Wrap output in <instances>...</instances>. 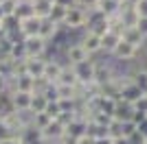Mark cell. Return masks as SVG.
I'll return each mask as SVG.
<instances>
[{
  "mask_svg": "<svg viewBox=\"0 0 147 144\" xmlns=\"http://www.w3.org/2000/svg\"><path fill=\"white\" fill-rule=\"evenodd\" d=\"M86 22H88V11L81 7H73V9H68L66 20L61 26L68 33H81V31H86Z\"/></svg>",
  "mask_w": 147,
  "mask_h": 144,
  "instance_id": "1",
  "label": "cell"
},
{
  "mask_svg": "<svg viewBox=\"0 0 147 144\" xmlns=\"http://www.w3.org/2000/svg\"><path fill=\"white\" fill-rule=\"evenodd\" d=\"M61 59H64V63H66V66H79V63L92 59V57L88 55L86 48L79 44V39H75V42L68 44V48L64 50V55H61Z\"/></svg>",
  "mask_w": 147,
  "mask_h": 144,
  "instance_id": "2",
  "label": "cell"
},
{
  "mask_svg": "<svg viewBox=\"0 0 147 144\" xmlns=\"http://www.w3.org/2000/svg\"><path fill=\"white\" fill-rule=\"evenodd\" d=\"M143 50H138L136 46H132V44H127V42H119V46L114 48V53L110 55L112 59H117L119 63H123V61H134L138 55H141Z\"/></svg>",
  "mask_w": 147,
  "mask_h": 144,
  "instance_id": "3",
  "label": "cell"
},
{
  "mask_svg": "<svg viewBox=\"0 0 147 144\" xmlns=\"http://www.w3.org/2000/svg\"><path fill=\"white\" fill-rule=\"evenodd\" d=\"M24 42V50H26V57H44L46 48H49V42H44L40 35H33V37H22Z\"/></svg>",
  "mask_w": 147,
  "mask_h": 144,
  "instance_id": "4",
  "label": "cell"
},
{
  "mask_svg": "<svg viewBox=\"0 0 147 144\" xmlns=\"http://www.w3.org/2000/svg\"><path fill=\"white\" fill-rule=\"evenodd\" d=\"M79 44L88 50V55L90 57H94V55L101 53V37L97 35V33H92V31H81V35H79Z\"/></svg>",
  "mask_w": 147,
  "mask_h": 144,
  "instance_id": "5",
  "label": "cell"
},
{
  "mask_svg": "<svg viewBox=\"0 0 147 144\" xmlns=\"http://www.w3.org/2000/svg\"><path fill=\"white\" fill-rule=\"evenodd\" d=\"M121 39H123V42H127V44H132V46H136L138 50H143L145 44H147V39L141 35V31L136 29V26H127V29H123Z\"/></svg>",
  "mask_w": 147,
  "mask_h": 144,
  "instance_id": "6",
  "label": "cell"
},
{
  "mask_svg": "<svg viewBox=\"0 0 147 144\" xmlns=\"http://www.w3.org/2000/svg\"><path fill=\"white\" fill-rule=\"evenodd\" d=\"M40 26H42V20L35 18V15H31V18H24L20 20V37H33L40 33Z\"/></svg>",
  "mask_w": 147,
  "mask_h": 144,
  "instance_id": "7",
  "label": "cell"
},
{
  "mask_svg": "<svg viewBox=\"0 0 147 144\" xmlns=\"http://www.w3.org/2000/svg\"><path fill=\"white\" fill-rule=\"evenodd\" d=\"M24 66H26V74L33 79H42L44 77V66L46 61L42 57H26L24 59Z\"/></svg>",
  "mask_w": 147,
  "mask_h": 144,
  "instance_id": "8",
  "label": "cell"
},
{
  "mask_svg": "<svg viewBox=\"0 0 147 144\" xmlns=\"http://www.w3.org/2000/svg\"><path fill=\"white\" fill-rule=\"evenodd\" d=\"M119 42H121V35H119V33H114V31L105 33V35L101 37V53H103L105 57H110V55L114 53V48L119 46Z\"/></svg>",
  "mask_w": 147,
  "mask_h": 144,
  "instance_id": "9",
  "label": "cell"
},
{
  "mask_svg": "<svg viewBox=\"0 0 147 144\" xmlns=\"http://www.w3.org/2000/svg\"><path fill=\"white\" fill-rule=\"evenodd\" d=\"M31 98H33V94H29V92H11L13 109L16 111H26L31 107Z\"/></svg>",
  "mask_w": 147,
  "mask_h": 144,
  "instance_id": "10",
  "label": "cell"
},
{
  "mask_svg": "<svg viewBox=\"0 0 147 144\" xmlns=\"http://www.w3.org/2000/svg\"><path fill=\"white\" fill-rule=\"evenodd\" d=\"M31 7H33V15L40 20H49L51 9H53V2L49 0H31Z\"/></svg>",
  "mask_w": 147,
  "mask_h": 144,
  "instance_id": "11",
  "label": "cell"
},
{
  "mask_svg": "<svg viewBox=\"0 0 147 144\" xmlns=\"http://www.w3.org/2000/svg\"><path fill=\"white\" fill-rule=\"evenodd\" d=\"M59 29H61V26L53 24L51 20H42V26H40V33H37V35L42 37L44 42H49V44H51L53 39H55V35L59 33Z\"/></svg>",
  "mask_w": 147,
  "mask_h": 144,
  "instance_id": "12",
  "label": "cell"
},
{
  "mask_svg": "<svg viewBox=\"0 0 147 144\" xmlns=\"http://www.w3.org/2000/svg\"><path fill=\"white\" fill-rule=\"evenodd\" d=\"M94 9L101 11L103 15H110V13H119L121 11V2H119V0H97Z\"/></svg>",
  "mask_w": 147,
  "mask_h": 144,
  "instance_id": "13",
  "label": "cell"
},
{
  "mask_svg": "<svg viewBox=\"0 0 147 144\" xmlns=\"http://www.w3.org/2000/svg\"><path fill=\"white\" fill-rule=\"evenodd\" d=\"M46 107H49L46 96H44V94H33V98H31V107H29L31 114H44Z\"/></svg>",
  "mask_w": 147,
  "mask_h": 144,
  "instance_id": "14",
  "label": "cell"
},
{
  "mask_svg": "<svg viewBox=\"0 0 147 144\" xmlns=\"http://www.w3.org/2000/svg\"><path fill=\"white\" fill-rule=\"evenodd\" d=\"M0 29L5 31V33H13V31L20 29V20L16 18V15H2V18H0Z\"/></svg>",
  "mask_w": 147,
  "mask_h": 144,
  "instance_id": "15",
  "label": "cell"
},
{
  "mask_svg": "<svg viewBox=\"0 0 147 144\" xmlns=\"http://www.w3.org/2000/svg\"><path fill=\"white\" fill-rule=\"evenodd\" d=\"M66 13H68L66 7H61V5H53L49 20H51L53 24H57V26H61V24H64V20H66Z\"/></svg>",
  "mask_w": 147,
  "mask_h": 144,
  "instance_id": "16",
  "label": "cell"
},
{
  "mask_svg": "<svg viewBox=\"0 0 147 144\" xmlns=\"http://www.w3.org/2000/svg\"><path fill=\"white\" fill-rule=\"evenodd\" d=\"M132 9L138 13V18H147V0H134Z\"/></svg>",
  "mask_w": 147,
  "mask_h": 144,
  "instance_id": "17",
  "label": "cell"
},
{
  "mask_svg": "<svg viewBox=\"0 0 147 144\" xmlns=\"http://www.w3.org/2000/svg\"><path fill=\"white\" fill-rule=\"evenodd\" d=\"M16 7H18L16 0H5V2L0 5V11L5 13V15H16Z\"/></svg>",
  "mask_w": 147,
  "mask_h": 144,
  "instance_id": "18",
  "label": "cell"
},
{
  "mask_svg": "<svg viewBox=\"0 0 147 144\" xmlns=\"http://www.w3.org/2000/svg\"><path fill=\"white\" fill-rule=\"evenodd\" d=\"M94 5H97V0H77V7H81V9H86V11L94 9Z\"/></svg>",
  "mask_w": 147,
  "mask_h": 144,
  "instance_id": "19",
  "label": "cell"
},
{
  "mask_svg": "<svg viewBox=\"0 0 147 144\" xmlns=\"http://www.w3.org/2000/svg\"><path fill=\"white\" fill-rule=\"evenodd\" d=\"M136 29L141 31V35L147 39V18H141L138 20V24H136Z\"/></svg>",
  "mask_w": 147,
  "mask_h": 144,
  "instance_id": "20",
  "label": "cell"
},
{
  "mask_svg": "<svg viewBox=\"0 0 147 144\" xmlns=\"http://www.w3.org/2000/svg\"><path fill=\"white\" fill-rule=\"evenodd\" d=\"M55 5H61V7H66V9H73V7H77V0H55Z\"/></svg>",
  "mask_w": 147,
  "mask_h": 144,
  "instance_id": "21",
  "label": "cell"
},
{
  "mask_svg": "<svg viewBox=\"0 0 147 144\" xmlns=\"http://www.w3.org/2000/svg\"><path fill=\"white\" fill-rule=\"evenodd\" d=\"M7 90H9V79L0 77V92H7Z\"/></svg>",
  "mask_w": 147,
  "mask_h": 144,
  "instance_id": "22",
  "label": "cell"
},
{
  "mask_svg": "<svg viewBox=\"0 0 147 144\" xmlns=\"http://www.w3.org/2000/svg\"><path fill=\"white\" fill-rule=\"evenodd\" d=\"M49 2H53V5H55V0H49Z\"/></svg>",
  "mask_w": 147,
  "mask_h": 144,
  "instance_id": "23",
  "label": "cell"
},
{
  "mask_svg": "<svg viewBox=\"0 0 147 144\" xmlns=\"http://www.w3.org/2000/svg\"><path fill=\"white\" fill-rule=\"evenodd\" d=\"M2 2H5V0H0V5H2Z\"/></svg>",
  "mask_w": 147,
  "mask_h": 144,
  "instance_id": "24",
  "label": "cell"
},
{
  "mask_svg": "<svg viewBox=\"0 0 147 144\" xmlns=\"http://www.w3.org/2000/svg\"><path fill=\"white\" fill-rule=\"evenodd\" d=\"M29 2H31V0H29Z\"/></svg>",
  "mask_w": 147,
  "mask_h": 144,
  "instance_id": "25",
  "label": "cell"
}]
</instances>
